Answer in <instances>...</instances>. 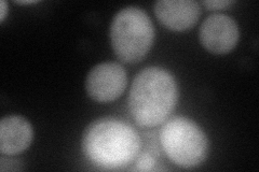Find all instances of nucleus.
<instances>
[{"mask_svg": "<svg viewBox=\"0 0 259 172\" xmlns=\"http://www.w3.org/2000/svg\"><path fill=\"white\" fill-rule=\"evenodd\" d=\"M81 146L87 159L95 167L119 170L137 158L142 141L139 134L123 121L104 118L85 128Z\"/></svg>", "mask_w": 259, "mask_h": 172, "instance_id": "nucleus-1", "label": "nucleus"}, {"mask_svg": "<svg viewBox=\"0 0 259 172\" xmlns=\"http://www.w3.org/2000/svg\"><path fill=\"white\" fill-rule=\"evenodd\" d=\"M127 100L130 113L137 124L158 126L169 117L177 103L176 81L163 68H146L134 78Z\"/></svg>", "mask_w": 259, "mask_h": 172, "instance_id": "nucleus-2", "label": "nucleus"}, {"mask_svg": "<svg viewBox=\"0 0 259 172\" xmlns=\"http://www.w3.org/2000/svg\"><path fill=\"white\" fill-rule=\"evenodd\" d=\"M153 40V24L147 13L139 7L123 8L111 22V46L121 62L140 63L148 54Z\"/></svg>", "mask_w": 259, "mask_h": 172, "instance_id": "nucleus-3", "label": "nucleus"}, {"mask_svg": "<svg viewBox=\"0 0 259 172\" xmlns=\"http://www.w3.org/2000/svg\"><path fill=\"white\" fill-rule=\"evenodd\" d=\"M160 142L169 160L183 168L201 165L208 154V139L203 129L185 117L165 122L160 132Z\"/></svg>", "mask_w": 259, "mask_h": 172, "instance_id": "nucleus-4", "label": "nucleus"}, {"mask_svg": "<svg viewBox=\"0 0 259 172\" xmlns=\"http://www.w3.org/2000/svg\"><path fill=\"white\" fill-rule=\"evenodd\" d=\"M127 84L125 69L118 63H102L94 66L85 80V91L97 102H110L123 94Z\"/></svg>", "mask_w": 259, "mask_h": 172, "instance_id": "nucleus-5", "label": "nucleus"}, {"mask_svg": "<svg viewBox=\"0 0 259 172\" xmlns=\"http://www.w3.org/2000/svg\"><path fill=\"white\" fill-rule=\"evenodd\" d=\"M239 37L238 24L228 15L212 14L201 24V44L213 54H228L238 44Z\"/></svg>", "mask_w": 259, "mask_h": 172, "instance_id": "nucleus-6", "label": "nucleus"}, {"mask_svg": "<svg viewBox=\"0 0 259 172\" xmlns=\"http://www.w3.org/2000/svg\"><path fill=\"white\" fill-rule=\"evenodd\" d=\"M155 14L167 29L185 31L196 25L201 8L193 0H160L155 4Z\"/></svg>", "mask_w": 259, "mask_h": 172, "instance_id": "nucleus-7", "label": "nucleus"}, {"mask_svg": "<svg viewBox=\"0 0 259 172\" xmlns=\"http://www.w3.org/2000/svg\"><path fill=\"white\" fill-rule=\"evenodd\" d=\"M34 137L30 123L20 116H9L0 121V152L18 155L27 150Z\"/></svg>", "mask_w": 259, "mask_h": 172, "instance_id": "nucleus-8", "label": "nucleus"}, {"mask_svg": "<svg viewBox=\"0 0 259 172\" xmlns=\"http://www.w3.org/2000/svg\"><path fill=\"white\" fill-rule=\"evenodd\" d=\"M156 160L150 154H142L136 158L135 170L139 171H151L155 168Z\"/></svg>", "mask_w": 259, "mask_h": 172, "instance_id": "nucleus-9", "label": "nucleus"}, {"mask_svg": "<svg viewBox=\"0 0 259 172\" xmlns=\"http://www.w3.org/2000/svg\"><path fill=\"white\" fill-rule=\"evenodd\" d=\"M233 4L234 2H232V0H207V2H202V5L207 8L208 10L226 9V8L230 7Z\"/></svg>", "mask_w": 259, "mask_h": 172, "instance_id": "nucleus-10", "label": "nucleus"}, {"mask_svg": "<svg viewBox=\"0 0 259 172\" xmlns=\"http://www.w3.org/2000/svg\"><path fill=\"white\" fill-rule=\"evenodd\" d=\"M8 13V5L5 0L0 2V22H4Z\"/></svg>", "mask_w": 259, "mask_h": 172, "instance_id": "nucleus-11", "label": "nucleus"}, {"mask_svg": "<svg viewBox=\"0 0 259 172\" xmlns=\"http://www.w3.org/2000/svg\"><path fill=\"white\" fill-rule=\"evenodd\" d=\"M15 3L19 5H31V4H37L38 2H36V0H26V2H15Z\"/></svg>", "mask_w": 259, "mask_h": 172, "instance_id": "nucleus-12", "label": "nucleus"}]
</instances>
